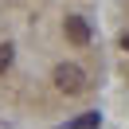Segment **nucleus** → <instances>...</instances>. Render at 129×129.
Wrapping results in <instances>:
<instances>
[{
  "mask_svg": "<svg viewBox=\"0 0 129 129\" xmlns=\"http://www.w3.org/2000/svg\"><path fill=\"white\" fill-rule=\"evenodd\" d=\"M51 78H55V86L63 90V94H82V90H86V74H82V67H74V63H59Z\"/></svg>",
  "mask_w": 129,
  "mask_h": 129,
  "instance_id": "obj_1",
  "label": "nucleus"
},
{
  "mask_svg": "<svg viewBox=\"0 0 129 129\" xmlns=\"http://www.w3.org/2000/svg\"><path fill=\"white\" fill-rule=\"evenodd\" d=\"M67 39H71L74 47H86L90 43V24L82 16H67Z\"/></svg>",
  "mask_w": 129,
  "mask_h": 129,
  "instance_id": "obj_2",
  "label": "nucleus"
},
{
  "mask_svg": "<svg viewBox=\"0 0 129 129\" xmlns=\"http://www.w3.org/2000/svg\"><path fill=\"white\" fill-rule=\"evenodd\" d=\"M67 129H98V113H82L78 121H71Z\"/></svg>",
  "mask_w": 129,
  "mask_h": 129,
  "instance_id": "obj_3",
  "label": "nucleus"
},
{
  "mask_svg": "<svg viewBox=\"0 0 129 129\" xmlns=\"http://www.w3.org/2000/svg\"><path fill=\"white\" fill-rule=\"evenodd\" d=\"M12 67V43H0V74Z\"/></svg>",
  "mask_w": 129,
  "mask_h": 129,
  "instance_id": "obj_4",
  "label": "nucleus"
},
{
  "mask_svg": "<svg viewBox=\"0 0 129 129\" xmlns=\"http://www.w3.org/2000/svg\"><path fill=\"white\" fill-rule=\"evenodd\" d=\"M121 47H125V51H129V31H125V35H121Z\"/></svg>",
  "mask_w": 129,
  "mask_h": 129,
  "instance_id": "obj_5",
  "label": "nucleus"
}]
</instances>
